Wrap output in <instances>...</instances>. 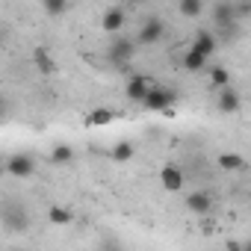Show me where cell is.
<instances>
[{"instance_id":"obj_1","label":"cell","mask_w":251,"mask_h":251,"mask_svg":"<svg viewBox=\"0 0 251 251\" xmlns=\"http://www.w3.org/2000/svg\"><path fill=\"white\" fill-rule=\"evenodd\" d=\"M136 48H139L136 36L130 39V36H124V33H115V39H109L106 59H109L115 68H127V65H130V59L136 56Z\"/></svg>"},{"instance_id":"obj_18","label":"cell","mask_w":251,"mask_h":251,"mask_svg":"<svg viewBox=\"0 0 251 251\" xmlns=\"http://www.w3.org/2000/svg\"><path fill=\"white\" fill-rule=\"evenodd\" d=\"M33 62H36V68H39L42 74H53V71H56V62H53V56H50L45 48H36Z\"/></svg>"},{"instance_id":"obj_7","label":"cell","mask_w":251,"mask_h":251,"mask_svg":"<svg viewBox=\"0 0 251 251\" xmlns=\"http://www.w3.org/2000/svg\"><path fill=\"white\" fill-rule=\"evenodd\" d=\"M124 24H127V15H124V9H121V6H109V9L100 15V30H103V33H109V36L121 33V30H124Z\"/></svg>"},{"instance_id":"obj_17","label":"cell","mask_w":251,"mask_h":251,"mask_svg":"<svg viewBox=\"0 0 251 251\" xmlns=\"http://www.w3.org/2000/svg\"><path fill=\"white\" fill-rule=\"evenodd\" d=\"M109 154H112V160H115V163H127V160H133V157H136V145H133V142H115Z\"/></svg>"},{"instance_id":"obj_22","label":"cell","mask_w":251,"mask_h":251,"mask_svg":"<svg viewBox=\"0 0 251 251\" xmlns=\"http://www.w3.org/2000/svg\"><path fill=\"white\" fill-rule=\"evenodd\" d=\"M42 6H45L48 18H62L68 12V0H42Z\"/></svg>"},{"instance_id":"obj_26","label":"cell","mask_w":251,"mask_h":251,"mask_svg":"<svg viewBox=\"0 0 251 251\" xmlns=\"http://www.w3.org/2000/svg\"><path fill=\"white\" fill-rule=\"evenodd\" d=\"M130 3H133V6H139V3H148V0H130Z\"/></svg>"},{"instance_id":"obj_5","label":"cell","mask_w":251,"mask_h":251,"mask_svg":"<svg viewBox=\"0 0 251 251\" xmlns=\"http://www.w3.org/2000/svg\"><path fill=\"white\" fill-rule=\"evenodd\" d=\"M216 106H219L222 115H233V112L242 109V95H239L233 86H225V89H219V100H216Z\"/></svg>"},{"instance_id":"obj_12","label":"cell","mask_w":251,"mask_h":251,"mask_svg":"<svg viewBox=\"0 0 251 251\" xmlns=\"http://www.w3.org/2000/svg\"><path fill=\"white\" fill-rule=\"evenodd\" d=\"M112 121H115V109H109V106H95L83 118L86 127H106V124H112Z\"/></svg>"},{"instance_id":"obj_16","label":"cell","mask_w":251,"mask_h":251,"mask_svg":"<svg viewBox=\"0 0 251 251\" xmlns=\"http://www.w3.org/2000/svg\"><path fill=\"white\" fill-rule=\"evenodd\" d=\"M177 12L183 18H201L204 15V0H177Z\"/></svg>"},{"instance_id":"obj_9","label":"cell","mask_w":251,"mask_h":251,"mask_svg":"<svg viewBox=\"0 0 251 251\" xmlns=\"http://www.w3.org/2000/svg\"><path fill=\"white\" fill-rule=\"evenodd\" d=\"M186 210L195 213V216H210V210H213V195H210L207 189L189 192V195H186Z\"/></svg>"},{"instance_id":"obj_8","label":"cell","mask_w":251,"mask_h":251,"mask_svg":"<svg viewBox=\"0 0 251 251\" xmlns=\"http://www.w3.org/2000/svg\"><path fill=\"white\" fill-rule=\"evenodd\" d=\"M219 45H222V42H219L216 30H198V33L192 36V48H195V50H201V53H204V56H210V59H213V53L219 50Z\"/></svg>"},{"instance_id":"obj_24","label":"cell","mask_w":251,"mask_h":251,"mask_svg":"<svg viewBox=\"0 0 251 251\" xmlns=\"http://www.w3.org/2000/svg\"><path fill=\"white\" fill-rule=\"evenodd\" d=\"M233 12L239 21H248L251 18V0H233Z\"/></svg>"},{"instance_id":"obj_15","label":"cell","mask_w":251,"mask_h":251,"mask_svg":"<svg viewBox=\"0 0 251 251\" xmlns=\"http://www.w3.org/2000/svg\"><path fill=\"white\" fill-rule=\"evenodd\" d=\"M50 163H53V166H71V163H74V148L65 145V142L53 145V151H50Z\"/></svg>"},{"instance_id":"obj_13","label":"cell","mask_w":251,"mask_h":251,"mask_svg":"<svg viewBox=\"0 0 251 251\" xmlns=\"http://www.w3.org/2000/svg\"><path fill=\"white\" fill-rule=\"evenodd\" d=\"M207 62H210V56H204V53L195 50L192 45L186 48V53H183V68H186V71H192V74H195V71H204Z\"/></svg>"},{"instance_id":"obj_10","label":"cell","mask_w":251,"mask_h":251,"mask_svg":"<svg viewBox=\"0 0 251 251\" xmlns=\"http://www.w3.org/2000/svg\"><path fill=\"white\" fill-rule=\"evenodd\" d=\"M213 30L216 27H225V24H233V21H239L236 18V12H233V0H216L213 3Z\"/></svg>"},{"instance_id":"obj_27","label":"cell","mask_w":251,"mask_h":251,"mask_svg":"<svg viewBox=\"0 0 251 251\" xmlns=\"http://www.w3.org/2000/svg\"><path fill=\"white\" fill-rule=\"evenodd\" d=\"M245 248H251V239H248V242H245Z\"/></svg>"},{"instance_id":"obj_6","label":"cell","mask_w":251,"mask_h":251,"mask_svg":"<svg viewBox=\"0 0 251 251\" xmlns=\"http://www.w3.org/2000/svg\"><path fill=\"white\" fill-rule=\"evenodd\" d=\"M151 86H154V83H151L145 74H133L127 83H124V95H127L133 103H142V100H145V95L151 92Z\"/></svg>"},{"instance_id":"obj_3","label":"cell","mask_w":251,"mask_h":251,"mask_svg":"<svg viewBox=\"0 0 251 251\" xmlns=\"http://www.w3.org/2000/svg\"><path fill=\"white\" fill-rule=\"evenodd\" d=\"M6 175L9 177H15V180H30L33 175H36V157L33 154H12L9 160H6Z\"/></svg>"},{"instance_id":"obj_20","label":"cell","mask_w":251,"mask_h":251,"mask_svg":"<svg viewBox=\"0 0 251 251\" xmlns=\"http://www.w3.org/2000/svg\"><path fill=\"white\" fill-rule=\"evenodd\" d=\"M3 222H6V227L9 230H27V225H30V219H27V213H12V210H6V216H3Z\"/></svg>"},{"instance_id":"obj_11","label":"cell","mask_w":251,"mask_h":251,"mask_svg":"<svg viewBox=\"0 0 251 251\" xmlns=\"http://www.w3.org/2000/svg\"><path fill=\"white\" fill-rule=\"evenodd\" d=\"M183 180H186L183 169H177V166H163V172H160V183H163L166 192H180V189H183Z\"/></svg>"},{"instance_id":"obj_23","label":"cell","mask_w":251,"mask_h":251,"mask_svg":"<svg viewBox=\"0 0 251 251\" xmlns=\"http://www.w3.org/2000/svg\"><path fill=\"white\" fill-rule=\"evenodd\" d=\"M216 36H219V42H236L239 39V21L225 24V27H216Z\"/></svg>"},{"instance_id":"obj_2","label":"cell","mask_w":251,"mask_h":251,"mask_svg":"<svg viewBox=\"0 0 251 251\" xmlns=\"http://www.w3.org/2000/svg\"><path fill=\"white\" fill-rule=\"evenodd\" d=\"M175 100H177V92H175V89H166V86H151V92H148V95H145V100H142V109L172 115V112H175Z\"/></svg>"},{"instance_id":"obj_19","label":"cell","mask_w":251,"mask_h":251,"mask_svg":"<svg viewBox=\"0 0 251 251\" xmlns=\"http://www.w3.org/2000/svg\"><path fill=\"white\" fill-rule=\"evenodd\" d=\"M71 210H65V207H59V204H50L48 207V222L50 225H56V227H62V225H71Z\"/></svg>"},{"instance_id":"obj_21","label":"cell","mask_w":251,"mask_h":251,"mask_svg":"<svg viewBox=\"0 0 251 251\" xmlns=\"http://www.w3.org/2000/svg\"><path fill=\"white\" fill-rule=\"evenodd\" d=\"M210 86H213V89H225V86H230V74H227V68L213 65V68H210Z\"/></svg>"},{"instance_id":"obj_4","label":"cell","mask_w":251,"mask_h":251,"mask_svg":"<svg viewBox=\"0 0 251 251\" xmlns=\"http://www.w3.org/2000/svg\"><path fill=\"white\" fill-rule=\"evenodd\" d=\"M163 39H166V24H163L160 18H145L142 27H139V33H136V42H139L142 48H154V45H160Z\"/></svg>"},{"instance_id":"obj_25","label":"cell","mask_w":251,"mask_h":251,"mask_svg":"<svg viewBox=\"0 0 251 251\" xmlns=\"http://www.w3.org/2000/svg\"><path fill=\"white\" fill-rule=\"evenodd\" d=\"M225 245H227L230 251H245V242H239V239H227Z\"/></svg>"},{"instance_id":"obj_14","label":"cell","mask_w":251,"mask_h":251,"mask_svg":"<svg viewBox=\"0 0 251 251\" xmlns=\"http://www.w3.org/2000/svg\"><path fill=\"white\" fill-rule=\"evenodd\" d=\"M216 163H219V169H225V172H239V169L245 166L242 154H236V151H222V154L216 157Z\"/></svg>"}]
</instances>
